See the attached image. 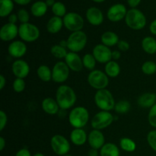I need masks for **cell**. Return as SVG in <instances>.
I'll return each mask as SVG.
<instances>
[{
  "mask_svg": "<svg viewBox=\"0 0 156 156\" xmlns=\"http://www.w3.org/2000/svg\"><path fill=\"white\" fill-rule=\"evenodd\" d=\"M59 108L62 111H66L73 108L76 104L77 97L73 88L66 85H61L56 91V98Z\"/></svg>",
  "mask_w": 156,
  "mask_h": 156,
  "instance_id": "cell-1",
  "label": "cell"
},
{
  "mask_svg": "<svg viewBox=\"0 0 156 156\" xmlns=\"http://www.w3.org/2000/svg\"><path fill=\"white\" fill-rule=\"evenodd\" d=\"M94 100L96 106L101 111H111L114 109L116 105L112 93L107 88L98 90L94 94Z\"/></svg>",
  "mask_w": 156,
  "mask_h": 156,
  "instance_id": "cell-2",
  "label": "cell"
},
{
  "mask_svg": "<svg viewBox=\"0 0 156 156\" xmlns=\"http://www.w3.org/2000/svg\"><path fill=\"white\" fill-rule=\"evenodd\" d=\"M125 22L127 27L132 30H140L146 27L147 20L146 15L141 11L137 9H131L127 11Z\"/></svg>",
  "mask_w": 156,
  "mask_h": 156,
  "instance_id": "cell-3",
  "label": "cell"
},
{
  "mask_svg": "<svg viewBox=\"0 0 156 156\" xmlns=\"http://www.w3.org/2000/svg\"><path fill=\"white\" fill-rule=\"evenodd\" d=\"M89 112L85 107H76L69 114V122L73 128H83L89 121Z\"/></svg>",
  "mask_w": 156,
  "mask_h": 156,
  "instance_id": "cell-4",
  "label": "cell"
},
{
  "mask_svg": "<svg viewBox=\"0 0 156 156\" xmlns=\"http://www.w3.org/2000/svg\"><path fill=\"white\" fill-rule=\"evenodd\" d=\"M87 42H88V37L85 32L82 30L73 32L67 39V44H68L67 48L69 50L70 52L78 53L84 50V48L86 47Z\"/></svg>",
  "mask_w": 156,
  "mask_h": 156,
  "instance_id": "cell-5",
  "label": "cell"
},
{
  "mask_svg": "<svg viewBox=\"0 0 156 156\" xmlns=\"http://www.w3.org/2000/svg\"><path fill=\"white\" fill-rule=\"evenodd\" d=\"M40 35L41 32L38 27L31 23L21 24L18 27V36L24 42H34L40 37Z\"/></svg>",
  "mask_w": 156,
  "mask_h": 156,
  "instance_id": "cell-6",
  "label": "cell"
},
{
  "mask_svg": "<svg viewBox=\"0 0 156 156\" xmlns=\"http://www.w3.org/2000/svg\"><path fill=\"white\" fill-rule=\"evenodd\" d=\"M88 82L91 87L98 90L105 89L109 85V77L99 69H94L88 76Z\"/></svg>",
  "mask_w": 156,
  "mask_h": 156,
  "instance_id": "cell-7",
  "label": "cell"
},
{
  "mask_svg": "<svg viewBox=\"0 0 156 156\" xmlns=\"http://www.w3.org/2000/svg\"><path fill=\"white\" fill-rule=\"evenodd\" d=\"M114 120V117L110 111H101L94 115L91 121V126L94 129L101 130L111 126Z\"/></svg>",
  "mask_w": 156,
  "mask_h": 156,
  "instance_id": "cell-8",
  "label": "cell"
},
{
  "mask_svg": "<svg viewBox=\"0 0 156 156\" xmlns=\"http://www.w3.org/2000/svg\"><path fill=\"white\" fill-rule=\"evenodd\" d=\"M52 150L57 155L64 156L69 153L71 146L69 140L65 136L59 134L54 135L50 140Z\"/></svg>",
  "mask_w": 156,
  "mask_h": 156,
  "instance_id": "cell-9",
  "label": "cell"
},
{
  "mask_svg": "<svg viewBox=\"0 0 156 156\" xmlns=\"http://www.w3.org/2000/svg\"><path fill=\"white\" fill-rule=\"evenodd\" d=\"M62 20L64 27L72 33L82 30L84 27L83 18L76 12H68Z\"/></svg>",
  "mask_w": 156,
  "mask_h": 156,
  "instance_id": "cell-10",
  "label": "cell"
},
{
  "mask_svg": "<svg viewBox=\"0 0 156 156\" xmlns=\"http://www.w3.org/2000/svg\"><path fill=\"white\" fill-rule=\"evenodd\" d=\"M70 69L63 61H59L52 69V80L56 83H63L69 76Z\"/></svg>",
  "mask_w": 156,
  "mask_h": 156,
  "instance_id": "cell-11",
  "label": "cell"
},
{
  "mask_svg": "<svg viewBox=\"0 0 156 156\" xmlns=\"http://www.w3.org/2000/svg\"><path fill=\"white\" fill-rule=\"evenodd\" d=\"M92 54L98 62L100 63H108L112 60V51L110 47L102 44L94 46L92 50Z\"/></svg>",
  "mask_w": 156,
  "mask_h": 156,
  "instance_id": "cell-12",
  "label": "cell"
},
{
  "mask_svg": "<svg viewBox=\"0 0 156 156\" xmlns=\"http://www.w3.org/2000/svg\"><path fill=\"white\" fill-rule=\"evenodd\" d=\"M127 10H126V6L123 4L117 3V4L113 5L112 6L109 8L107 12V17L108 20H110L112 22H118L125 19Z\"/></svg>",
  "mask_w": 156,
  "mask_h": 156,
  "instance_id": "cell-13",
  "label": "cell"
},
{
  "mask_svg": "<svg viewBox=\"0 0 156 156\" xmlns=\"http://www.w3.org/2000/svg\"><path fill=\"white\" fill-rule=\"evenodd\" d=\"M12 71L16 78L25 79L30 73V66L24 59H18L12 63Z\"/></svg>",
  "mask_w": 156,
  "mask_h": 156,
  "instance_id": "cell-14",
  "label": "cell"
},
{
  "mask_svg": "<svg viewBox=\"0 0 156 156\" xmlns=\"http://www.w3.org/2000/svg\"><path fill=\"white\" fill-rule=\"evenodd\" d=\"M27 45L22 41H15L10 43L8 47V52L12 57L20 59L27 53Z\"/></svg>",
  "mask_w": 156,
  "mask_h": 156,
  "instance_id": "cell-15",
  "label": "cell"
},
{
  "mask_svg": "<svg viewBox=\"0 0 156 156\" xmlns=\"http://www.w3.org/2000/svg\"><path fill=\"white\" fill-rule=\"evenodd\" d=\"M64 60H65L64 62L66 63L69 69L75 72V73H79V72L82 71L84 67L82 59L77 53L68 52V54L66 55Z\"/></svg>",
  "mask_w": 156,
  "mask_h": 156,
  "instance_id": "cell-16",
  "label": "cell"
},
{
  "mask_svg": "<svg viewBox=\"0 0 156 156\" xmlns=\"http://www.w3.org/2000/svg\"><path fill=\"white\" fill-rule=\"evenodd\" d=\"M18 35V27L15 24H5L0 30V39L5 42L12 41Z\"/></svg>",
  "mask_w": 156,
  "mask_h": 156,
  "instance_id": "cell-17",
  "label": "cell"
},
{
  "mask_svg": "<svg viewBox=\"0 0 156 156\" xmlns=\"http://www.w3.org/2000/svg\"><path fill=\"white\" fill-rule=\"evenodd\" d=\"M88 143L91 149L99 150L105 144V137L101 131L93 129L88 135Z\"/></svg>",
  "mask_w": 156,
  "mask_h": 156,
  "instance_id": "cell-18",
  "label": "cell"
},
{
  "mask_svg": "<svg viewBox=\"0 0 156 156\" xmlns=\"http://www.w3.org/2000/svg\"><path fill=\"white\" fill-rule=\"evenodd\" d=\"M86 19L93 26H99L103 23L104 15L97 7H91L86 11Z\"/></svg>",
  "mask_w": 156,
  "mask_h": 156,
  "instance_id": "cell-19",
  "label": "cell"
},
{
  "mask_svg": "<svg viewBox=\"0 0 156 156\" xmlns=\"http://www.w3.org/2000/svg\"><path fill=\"white\" fill-rule=\"evenodd\" d=\"M69 137L72 143L76 146H83L88 141V135L83 128H73Z\"/></svg>",
  "mask_w": 156,
  "mask_h": 156,
  "instance_id": "cell-20",
  "label": "cell"
},
{
  "mask_svg": "<svg viewBox=\"0 0 156 156\" xmlns=\"http://www.w3.org/2000/svg\"><path fill=\"white\" fill-rule=\"evenodd\" d=\"M41 108L43 111L49 115H56L60 110V108L56 99L50 97L46 98L42 101Z\"/></svg>",
  "mask_w": 156,
  "mask_h": 156,
  "instance_id": "cell-21",
  "label": "cell"
},
{
  "mask_svg": "<svg viewBox=\"0 0 156 156\" xmlns=\"http://www.w3.org/2000/svg\"><path fill=\"white\" fill-rule=\"evenodd\" d=\"M137 104L143 108H151L156 104V94L146 92L141 94L137 99Z\"/></svg>",
  "mask_w": 156,
  "mask_h": 156,
  "instance_id": "cell-22",
  "label": "cell"
},
{
  "mask_svg": "<svg viewBox=\"0 0 156 156\" xmlns=\"http://www.w3.org/2000/svg\"><path fill=\"white\" fill-rule=\"evenodd\" d=\"M63 26V20L62 19V18L53 16L47 21V30L50 34H55L59 33L62 30Z\"/></svg>",
  "mask_w": 156,
  "mask_h": 156,
  "instance_id": "cell-23",
  "label": "cell"
},
{
  "mask_svg": "<svg viewBox=\"0 0 156 156\" xmlns=\"http://www.w3.org/2000/svg\"><path fill=\"white\" fill-rule=\"evenodd\" d=\"M101 41L104 45L108 47H111L117 45L118 42L120 41V39H119L118 35L115 32L105 31L101 36Z\"/></svg>",
  "mask_w": 156,
  "mask_h": 156,
  "instance_id": "cell-24",
  "label": "cell"
},
{
  "mask_svg": "<svg viewBox=\"0 0 156 156\" xmlns=\"http://www.w3.org/2000/svg\"><path fill=\"white\" fill-rule=\"evenodd\" d=\"M142 48L145 53L149 55L156 53V39L153 37H146L142 41Z\"/></svg>",
  "mask_w": 156,
  "mask_h": 156,
  "instance_id": "cell-25",
  "label": "cell"
},
{
  "mask_svg": "<svg viewBox=\"0 0 156 156\" xmlns=\"http://www.w3.org/2000/svg\"><path fill=\"white\" fill-rule=\"evenodd\" d=\"M47 8H48V6L47 5L45 2H35L30 7V12L34 17L41 18L47 13Z\"/></svg>",
  "mask_w": 156,
  "mask_h": 156,
  "instance_id": "cell-26",
  "label": "cell"
},
{
  "mask_svg": "<svg viewBox=\"0 0 156 156\" xmlns=\"http://www.w3.org/2000/svg\"><path fill=\"white\" fill-rule=\"evenodd\" d=\"M120 66L117 61L111 60L105 64V73L110 78H116L120 75Z\"/></svg>",
  "mask_w": 156,
  "mask_h": 156,
  "instance_id": "cell-27",
  "label": "cell"
},
{
  "mask_svg": "<svg viewBox=\"0 0 156 156\" xmlns=\"http://www.w3.org/2000/svg\"><path fill=\"white\" fill-rule=\"evenodd\" d=\"M100 156H120V149L114 143H105L100 149Z\"/></svg>",
  "mask_w": 156,
  "mask_h": 156,
  "instance_id": "cell-28",
  "label": "cell"
},
{
  "mask_svg": "<svg viewBox=\"0 0 156 156\" xmlns=\"http://www.w3.org/2000/svg\"><path fill=\"white\" fill-rule=\"evenodd\" d=\"M38 78L44 82H48L52 80V69L47 65H41L37 69Z\"/></svg>",
  "mask_w": 156,
  "mask_h": 156,
  "instance_id": "cell-29",
  "label": "cell"
},
{
  "mask_svg": "<svg viewBox=\"0 0 156 156\" xmlns=\"http://www.w3.org/2000/svg\"><path fill=\"white\" fill-rule=\"evenodd\" d=\"M13 0H0V16H9L14 9Z\"/></svg>",
  "mask_w": 156,
  "mask_h": 156,
  "instance_id": "cell-30",
  "label": "cell"
},
{
  "mask_svg": "<svg viewBox=\"0 0 156 156\" xmlns=\"http://www.w3.org/2000/svg\"><path fill=\"white\" fill-rule=\"evenodd\" d=\"M120 146L122 150L127 152H133L136 149V144L135 142L130 138L123 137L120 140Z\"/></svg>",
  "mask_w": 156,
  "mask_h": 156,
  "instance_id": "cell-31",
  "label": "cell"
},
{
  "mask_svg": "<svg viewBox=\"0 0 156 156\" xmlns=\"http://www.w3.org/2000/svg\"><path fill=\"white\" fill-rule=\"evenodd\" d=\"M50 53L56 59H65L66 55L68 54L66 48L62 47L59 44H55V45L52 46L50 48Z\"/></svg>",
  "mask_w": 156,
  "mask_h": 156,
  "instance_id": "cell-32",
  "label": "cell"
},
{
  "mask_svg": "<svg viewBox=\"0 0 156 156\" xmlns=\"http://www.w3.org/2000/svg\"><path fill=\"white\" fill-rule=\"evenodd\" d=\"M82 62H83V66L85 69L92 71L95 68L97 60L93 56L92 53H86L82 57Z\"/></svg>",
  "mask_w": 156,
  "mask_h": 156,
  "instance_id": "cell-33",
  "label": "cell"
},
{
  "mask_svg": "<svg viewBox=\"0 0 156 156\" xmlns=\"http://www.w3.org/2000/svg\"><path fill=\"white\" fill-rule=\"evenodd\" d=\"M131 105L128 101L120 100L116 103L114 107V111L120 114H123L127 113L130 110Z\"/></svg>",
  "mask_w": 156,
  "mask_h": 156,
  "instance_id": "cell-34",
  "label": "cell"
},
{
  "mask_svg": "<svg viewBox=\"0 0 156 156\" xmlns=\"http://www.w3.org/2000/svg\"><path fill=\"white\" fill-rule=\"evenodd\" d=\"M52 12H53L54 16L62 18L66 15V8L65 5L61 2H56L55 4L52 7Z\"/></svg>",
  "mask_w": 156,
  "mask_h": 156,
  "instance_id": "cell-35",
  "label": "cell"
},
{
  "mask_svg": "<svg viewBox=\"0 0 156 156\" xmlns=\"http://www.w3.org/2000/svg\"><path fill=\"white\" fill-rule=\"evenodd\" d=\"M142 72L145 75L147 76H152L156 73V62L153 61H146L142 65Z\"/></svg>",
  "mask_w": 156,
  "mask_h": 156,
  "instance_id": "cell-36",
  "label": "cell"
},
{
  "mask_svg": "<svg viewBox=\"0 0 156 156\" xmlns=\"http://www.w3.org/2000/svg\"><path fill=\"white\" fill-rule=\"evenodd\" d=\"M12 87H13V89L15 92H23L24 91V89H25L26 87L25 81H24V79H18V78H16L15 79V81H14Z\"/></svg>",
  "mask_w": 156,
  "mask_h": 156,
  "instance_id": "cell-37",
  "label": "cell"
},
{
  "mask_svg": "<svg viewBox=\"0 0 156 156\" xmlns=\"http://www.w3.org/2000/svg\"><path fill=\"white\" fill-rule=\"evenodd\" d=\"M147 143L151 149L156 152V129L149 132L147 135Z\"/></svg>",
  "mask_w": 156,
  "mask_h": 156,
  "instance_id": "cell-38",
  "label": "cell"
},
{
  "mask_svg": "<svg viewBox=\"0 0 156 156\" xmlns=\"http://www.w3.org/2000/svg\"><path fill=\"white\" fill-rule=\"evenodd\" d=\"M17 15H18V21H19L21 24L29 22V20H30V14H29V12H27L26 9H19V10L18 11V12H17Z\"/></svg>",
  "mask_w": 156,
  "mask_h": 156,
  "instance_id": "cell-39",
  "label": "cell"
},
{
  "mask_svg": "<svg viewBox=\"0 0 156 156\" xmlns=\"http://www.w3.org/2000/svg\"><path fill=\"white\" fill-rule=\"evenodd\" d=\"M148 120L152 127L156 129V104L150 108L148 114Z\"/></svg>",
  "mask_w": 156,
  "mask_h": 156,
  "instance_id": "cell-40",
  "label": "cell"
},
{
  "mask_svg": "<svg viewBox=\"0 0 156 156\" xmlns=\"http://www.w3.org/2000/svg\"><path fill=\"white\" fill-rule=\"evenodd\" d=\"M8 123V117L4 111H0V131H2L6 127Z\"/></svg>",
  "mask_w": 156,
  "mask_h": 156,
  "instance_id": "cell-41",
  "label": "cell"
},
{
  "mask_svg": "<svg viewBox=\"0 0 156 156\" xmlns=\"http://www.w3.org/2000/svg\"><path fill=\"white\" fill-rule=\"evenodd\" d=\"M117 46L120 51L126 52L129 49V44L124 40H121V41H119Z\"/></svg>",
  "mask_w": 156,
  "mask_h": 156,
  "instance_id": "cell-42",
  "label": "cell"
},
{
  "mask_svg": "<svg viewBox=\"0 0 156 156\" xmlns=\"http://www.w3.org/2000/svg\"><path fill=\"white\" fill-rule=\"evenodd\" d=\"M15 156H31V154L28 149H26V148H23L16 152Z\"/></svg>",
  "mask_w": 156,
  "mask_h": 156,
  "instance_id": "cell-43",
  "label": "cell"
},
{
  "mask_svg": "<svg viewBox=\"0 0 156 156\" xmlns=\"http://www.w3.org/2000/svg\"><path fill=\"white\" fill-rule=\"evenodd\" d=\"M141 2V0H127V3L132 9H136Z\"/></svg>",
  "mask_w": 156,
  "mask_h": 156,
  "instance_id": "cell-44",
  "label": "cell"
},
{
  "mask_svg": "<svg viewBox=\"0 0 156 156\" xmlns=\"http://www.w3.org/2000/svg\"><path fill=\"white\" fill-rule=\"evenodd\" d=\"M149 31L152 35L156 36V19L152 21L149 25Z\"/></svg>",
  "mask_w": 156,
  "mask_h": 156,
  "instance_id": "cell-45",
  "label": "cell"
},
{
  "mask_svg": "<svg viewBox=\"0 0 156 156\" xmlns=\"http://www.w3.org/2000/svg\"><path fill=\"white\" fill-rule=\"evenodd\" d=\"M18 21V18L17 14H11L9 16V22L12 23V24H16L17 21Z\"/></svg>",
  "mask_w": 156,
  "mask_h": 156,
  "instance_id": "cell-46",
  "label": "cell"
},
{
  "mask_svg": "<svg viewBox=\"0 0 156 156\" xmlns=\"http://www.w3.org/2000/svg\"><path fill=\"white\" fill-rule=\"evenodd\" d=\"M121 57V53L119 50H114L112 51V59L114 61H117L120 59Z\"/></svg>",
  "mask_w": 156,
  "mask_h": 156,
  "instance_id": "cell-47",
  "label": "cell"
},
{
  "mask_svg": "<svg viewBox=\"0 0 156 156\" xmlns=\"http://www.w3.org/2000/svg\"><path fill=\"white\" fill-rule=\"evenodd\" d=\"M6 85V79L3 75L0 76V90H3Z\"/></svg>",
  "mask_w": 156,
  "mask_h": 156,
  "instance_id": "cell-48",
  "label": "cell"
},
{
  "mask_svg": "<svg viewBox=\"0 0 156 156\" xmlns=\"http://www.w3.org/2000/svg\"><path fill=\"white\" fill-rule=\"evenodd\" d=\"M15 3L20 5H26L31 2V0H13Z\"/></svg>",
  "mask_w": 156,
  "mask_h": 156,
  "instance_id": "cell-49",
  "label": "cell"
},
{
  "mask_svg": "<svg viewBox=\"0 0 156 156\" xmlns=\"http://www.w3.org/2000/svg\"><path fill=\"white\" fill-rule=\"evenodd\" d=\"M100 155V153H98V150L94 149H91L88 151V156H98Z\"/></svg>",
  "mask_w": 156,
  "mask_h": 156,
  "instance_id": "cell-50",
  "label": "cell"
},
{
  "mask_svg": "<svg viewBox=\"0 0 156 156\" xmlns=\"http://www.w3.org/2000/svg\"><path fill=\"white\" fill-rule=\"evenodd\" d=\"M6 146V141L4 139V137H0V151L4 150L5 147Z\"/></svg>",
  "mask_w": 156,
  "mask_h": 156,
  "instance_id": "cell-51",
  "label": "cell"
},
{
  "mask_svg": "<svg viewBox=\"0 0 156 156\" xmlns=\"http://www.w3.org/2000/svg\"><path fill=\"white\" fill-rule=\"evenodd\" d=\"M46 4H47V5L48 6V7H53V5L55 4V0H46Z\"/></svg>",
  "mask_w": 156,
  "mask_h": 156,
  "instance_id": "cell-52",
  "label": "cell"
},
{
  "mask_svg": "<svg viewBox=\"0 0 156 156\" xmlns=\"http://www.w3.org/2000/svg\"><path fill=\"white\" fill-rule=\"evenodd\" d=\"M59 45L62 46V47H65V48H67V46H68V44H67V40H62L59 42Z\"/></svg>",
  "mask_w": 156,
  "mask_h": 156,
  "instance_id": "cell-53",
  "label": "cell"
},
{
  "mask_svg": "<svg viewBox=\"0 0 156 156\" xmlns=\"http://www.w3.org/2000/svg\"><path fill=\"white\" fill-rule=\"evenodd\" d=\"M93 2H98V3H101V2H103L106 1V0H92Z\"/></svg>",
  "mask_w": 156,
  "mask_h": 156,
  "instance_id": "cell-54",
  "label": "cell"
},
{
  "mask_svg": "<svg viewBox=\"0 0 156 156\" xmlns=\"http://www.w3.org/2000/svg\"><path fill=\"white\" fill-rule=\"evenodd\" d=\"M33 156H45L43 153H41V152H37V153L34 154Z\"/></svg>",
  "mask_w": 156,
  "mask_h": 156,
  "instance_id": "cell-55",
  "label": "cell"
},
{
  "mask_svg": "<svg viewBox=\"0 0 156 156\" xmlns=\"http://www.w3.org/2000/svg\"><path fill=\"white\" fill-rule=\"evenodd\" d=\"M64 156H73V155H69V154H67V155H64Z\"/></svg>",
  "mask_w": 156,
  "mask_h": 156,
  "instance_id": "cell-56",
  "label": "cell"
},
{
  "mask_svg": "<svg viewBox=\"0 0 156 156\" xmlns=\"http://www.w3.org/2000/svg\"><path fill=\"white\" fill-rule=\"evenodd\" d=\"M155 12H156V9H155Z\"/></svg>",
  "mask_w": 156,
  "mask_h": 156,
  "instance_id": "cell-57",
  "label": "cell"
}]
</instances>
